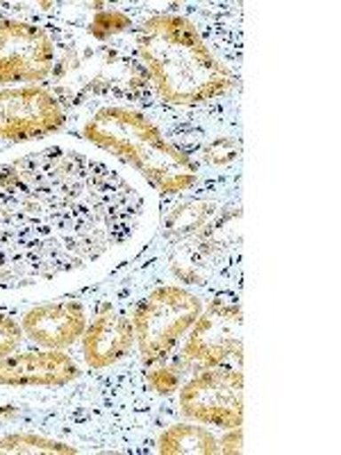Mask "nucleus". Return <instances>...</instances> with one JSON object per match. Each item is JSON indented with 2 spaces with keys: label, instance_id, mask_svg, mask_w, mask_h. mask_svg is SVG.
<instances>
[{
  "label": "nucleus",
  "instance_id": "14",
  "mask_svg": "<svg viewBox=\"0 0 341 455\" xmlns=\"http://www.w3.org/2000/svg\"><path fill=\"white\" fill-rule=\"evenodd\" d=\"M192 160L198 166H210V169H226V166L234 164L242 157V141L234 135H223V132H214V135L205 137L198 141L192 148Z\"/></svg>",
  "mask_w": 341,
  "mask_h": 455
},
{
  "label": "nucleus",
  "instance_id": "1",
  "mask_svg": "<svg viewBox=\"0 0 341 455\" xmlns=\"http://www.w3.org/2000/svg\"><path fill=\"white\" fill-rule=\"evenodd\" d=\"M148 196L107 162L51 148L0 162V290H26L103 262L139 235Z\"/></svg>",
  "mask_w": 341,
  "mask_h": 455
},
{
  "label": "nucleus",
  "instance_id": "3",
  "mask_svg": "<svg viewBox=\"0 0 341 455\" xmlns=\"http://www.w3.org/2000/svg\"><path fill=\"white\" fill-rule=\"evenodd\" d=\"M135 46L157 103L166 108H207L239 87V76L212 51L192 16H146L135 26Z\"/></svg>",
  "mask_w": 341,
  "mask_h": 455
},
{
  "label": "nucleus",
  "instance_id": "8",
  "mask_svg": "<svg viewBox=\"0 0 341 455\" xmlns=\"http://www.w3.org/2000/svg\"><path fill=\"white\" fill-rule=\"evenodd\" d=\"M55 64V44L42 23L0 16V89L44 84Z\"/></svg>",
  "mask_w": 341,
  "mask_h": 455
},
{
  "label": "nucleus",
  "instance_id": "11",
  "mask_svg": "<svg viewBox=\"0 0 341 455\" xmlns=\"http://www.w3.org/2000/svg\"><path fill=\"white\" fill-rule=\"evenodd\" d=\"M87 307L80 299L44 300L21 315L23 335L30 344L52 351L75 347L87 328Z\"/></svg>",
  "mask_w": 341,
  "mask_h": 455
},
{
  "label": "nucleus",
  "instance_id": "4",
  "mask_svg": "<svg viewBox=\"0 0 341 455\" xmlns=\"http://www.w3.org/2000/svg\"><path fill=\"white\" fill-rule=\"evenodd\" d=\"M80 135L135 169L162 196H182L201 182V166L164 132L148 109L132 105L93 108Z\"/></svg>",
  "mask_w": 341,
  "mask_h": 455
},
{
  "label": "nucleus",
  "instance_id": "7",
  "mask_svg": "<svg viewBox=\"0 0 341 455\" xmlns=\"http://www.w3.org/2000/svg\"><path fill=\"white\" fill-rule=\"evenodd\" d=\"M178 412L189 421L212 428L243 424L242 367H210L194 371L178 389Z\"/></svg>",
  "mask_w": 341,
  "mask_h": 455
},
{
  "label": "nucleus",
  "instance_id": "6",
  "mask_svg": "<svg viewBox=\"0 0 341 455\" xmlns=\"http://www.w3.org/2000/svg\"><path fill=\"white\" fill-rule=\"evenodd\" d=\"M242 296L234 290H217L169 360L185 376L210 367H242Z\"/></svg>",
  "mask_w": 341,
  "mask_h": 455
},
{
  "label": "nucleus",
  "instance_id": "5",
  "mask_svg": "<svg viewBox=\"0 0 341 455\" xmlns=\"http://www.w3.org/2000/svg\"><path fill=\"white\" fill-rule=\"evenodd\" d=\"M202 312V299L185 284L162 283L146 291L130 316L139 363L153 367L169 360Z\"/></svg>",
  "mask_w": 341,
  "mask_h": 455
},
{
  "label": "nucleus",
  "instance_id": "12",
  "mask_svg": "<svg viewBox=\"0 0 341 455\" xmlns=\"http://www.w3.org/2000/svg\"><path fill=\"white\" fill-rule=\"evenodd\" d=\"M83 373L68 353L52 348H28L0 357V387H67Z\"/></svg>",
  "mask_w": 341,
  "mask_h": 455
},
{
  "label": "nucleus",
  "instance_id": "13",
  "mask_svg": "<svg viewBox=\"0 0 341 455\" xmlns=\"http://www.w3.org/2000/svg\"><path fill=\"white\" fill-rule=\"evenodd\" d=\"M157 453L164 455H210L218 453V437L202 424H178L166 426L157 437Z\"/></svg>",
  "mask_w": 341,
  "mask_h": 455
},
{
  "label": "nucleus",
  "instance_id": "17",
  "mask_svg": "<svg viewBox=\"0 0 341 455\" xmlns=\"http://www.w3.org/2000/svg\"><path fill=\"white\" fill-rule=\"evenodd\" d=\"M23 339H26V335H23L21 321L10 315V312L0 310V357L19 351Z\"/></svg>",
  "mask_w": 341,
  "mask_h": 455
},
{
  "label": "nucleus",
  "instance_id": "15",
  "mask_svg": "<svg viewBox=\"0 0 341 455\" xmlns=\"http://www.w3.org/2000/svg\"><path fill=\"white\" fill-rule=\"evenodd\" d=\"M0 453H80V449L67 442L21 430L0 437Z\"/></svg>",
  "mask_w": 341,
  "mask_h": 455
},
{
  "label": "nucleus",
  "instance_id": "9",
  "mask_svg": "<svg viewBox=\"0 0 341 455\" xmlns=\"http://www.w3.org/2000/svg\"><path fill=\"white\" fill-rule=\"evenodd\" d=\"M67 121V108L44 84L0 89V141L44 140L59 132Z\"/></svg>",
  "mask_w": 341,
  "mask_h": 455
},
{
  "label": "nucleus",
  "instance_id": "10",
  "mask_svg": "<svg viewBox=\"0 0 341 455\" xmlns=\"http://www.w3.org/2000/svg\"><path fill=\"white\" fill-rule=\"evenodd\" d=\"M83 344V360L89 369H109L123 363L135 348L132 316L114 300H103L87 321Z\"/></svg>",
  "mask_w": 341,
  "mask_h": 455
},
{
  "label": "nucleus",
  "instance_id": "18",
  "mask_svg": "<svg viewBox=\"0 0 341 455\" xmlns=\"http://www.w3.org/2000/svg\"><path fill=\"white\" fill-rule=\"evenodd\" d=\"M243 451V430L242 426L237 428H227L218 437V453H242Z\"/></svg>",
  "mask_w": 341,
  "mask_h": 455
},
{
  "label": "nucleus",
  "instance_id": "16",
  "mask_svg": "<svg viewBox=\"0 0 341 455\" xmlns=\"http://www.w3.org/2000/svg\"><path fill=\"white\" fill-rule=\"evenodd\" d=\"M182 378H185V373L170 363V360H164V363H157L153 367H148V371H146V387H148L150 394L166 398L180 389Z\"/></svg>",
  "mask_w": 341,
  "mask_h": 455
},
{
  "label": "nucleus",
  "instance_id": "2",
  "mask_svg": "<svg viewBox=\"0 0 341 455\" xmlns=\"http://www.w3.org/2000/svg\"><path fill=\"white\" fill-rule=\"evenodd\" d=\"M55 44V64L44 87L68 109L87 105H146L157 108L148 73L135 46V32L112 42H96L80 23L39 21Z\"/></svg>",
  "mask_w": 341,
  "mask_h": 455
}]
</instances>
